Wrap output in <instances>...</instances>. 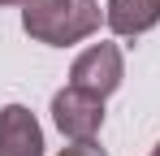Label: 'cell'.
Segmentation results:
<instances>
[{
    "label": "cell",
    "instance_id": "cell-1",
    "mask_svg": "<svg viewBox=\"0 0 160 156\" xmlns=\"http://www.w3.org/2000/svg\"><path fill=\"white\" fill-rule=\"evenodd\" d=\"M22 30L39 44L69 48L100 30V9H95V0H26Z\"/></svg>",
    "mask_w": 160,
    "mask_h": 156
},
{
    "label": "cell",
    "instance_id": "cell-2",
    "mask_svg": "<svg viewBox=\"0 0 160 156\" xmlns=\"http://www.w3.org/2000/svg\"><path fill=\"white\" fill-rule=\"evenodd\" d=\"M52 122L65 139H95V130L104 126V96H91L82 87H65L52 96Z\"/></svg>",
    "mask_w": 160,
    "mask_h": 156
},
{
    "label": "cell",
    "instance_id": "cell-3",
    "mask_svg": "<svg viewBox=\"0 0 160 156\" xmlns=\"http://www.w3.org/2000/svg\"><path fill=\"white\" fill-rule=\"evenodd\" d=\"M121 78H126V61H121L117 44H91L69 70V82L91 96H112L121 87Z\"/></svg>",
    "mask_w": 160,
    "mask_h": 156
},
{
    "label": "cell",
    "instance_id": "cell-4",
    "mask_svg": "<svg viewBox=\"0 0 160 156\" xmlns=\"http://www.w3.org/2000/svg\"><path fill=\"white\" fill-rule=\"evenodd\" d=\"M0 156H43V130L26 104L0 108Z\"/></svg>",
    "mask_w": 160,
    "mask_h": 156
},
{
    "label": "cell",
    "instance_id": "cell-5",
    "mask_svg": "<svg viewBox=\"0 0 160 156\" xmlns=\"http://www.w3.org/2000/svg\"><path fill=\"white\" fill-rule=\"evenodd\" d=\"M104 22H108L112 35H126V39L147 35L160 22V0H108Z\"/></svg>",
    "mask_w": 160,
    "mask_h": 156
},
{
    "label": "cell",
    "instance_id": "cell-6",
    "mask_svg": "<svg viewBox=\"0 0 160 156\" xmlns=\"http://www.w3.org/2000/svg\"><path fill=\"white\" fill-rule=\"evenodd\" d=\"M61 156H108L100 143H91V139H78V143H69V148H61Z\"/></svg>",
    "mask_w": 160,
    "mask_h": 156
},
{
    "label": "cell",
    "instance_id": "cell-7",
    "mask_svg": "<svg viewBox=\"0 0 160 156\" xmlns=\"http://www.w3.org/2000/svg\"><path fill=\"white\" fill-rule=\"evenodd\" d=\"M4 4H26V0H0V9H4Z\"/></svg>",
    "mask_w": 160,
    "mask_h": 156
},
{
    "label": "cell",
    "instance_id": "cell-8",
    "mask_svg": "<svg viewBox=\"0 0 160 156\" xmlns=\"http://www.w3.org/2000/svg\"><path fill=\"white\" fill-rule=\"evenodd\" d=\"M152 156H160V148H156V152H152Z\"/></svg>",
    "mask_w": 160,
    "mask_h": 156
},
{
    "label": "cell",
    "instance_id": "cell-9",
    "mask_svg": "<svg viewBox=\"0 0 160 156\" xmlns=\"http://www.w3.org/2000/svg\"><path fill=\"white\" fill-rule=\"evenodd\" d=\"M156 148H160V143H156Z\"/></svg>",
    "mask_w": 160,
    "mask_h": 156
}]
</instances>
